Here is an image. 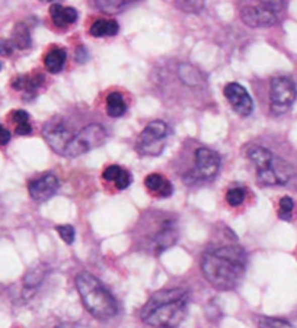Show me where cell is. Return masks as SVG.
Segmentation results:
<instances>
[{"instance_id": "1", "label": "cell", "mask_w": 297, "mask_h": 328, "mask_svg": "<svg viewBox=\"0 0 297 328\" xmlns=\"http://www.w3.org/2000/svg\"><path fill=\"white\" fill-rule=\"evenodd\" d=\"M201 270L213 288L234 289L245 276L246 253L239 245H223L204 253Z\"/></svg>"}, {"instance_id": "2", "label": "cell", "mask_w": 297, "mask_h": 328, "mask_svg": "<svg viewBox=\"0 0 297 328\" xmlns=\"http://www.w3.org/2000/svg\"><path fill=\"white\" fill-rule=\"evenodd\" d=\"M188 293L181 288L159 290L143 306L140 318L155 328H176L187 315Z\"/></svg>"}, {"instance_id": "3", "label": "cell", "mask_w": 297, "mask_h": 328, "mask_svg": "<svg viewBox=\"0 0 297 328\" xmlns=\"http://www.w3.org/2000/svg\"><path fill=\"white\" fill-rule=\"evenodd\" d=\"M76 288L85 308L98 319H109L116 315L118 305L114 296L105 289L102 283L88 272L76 276Z\"/></svg>"}, {"instance_id": "4", "label": "cell", "mask_w": 297, "mask_h": 328, "mask_svg": "<svg viewBox=\"0 0 297 328\" xmlns=\"http://www.w3.org/2000/svg\"><path fill=\"white\" fill-rule=\"evenodd\" d=\"M170 134L169 126L163 121H152L144 126L137 138L136 148L143 155H160Z\"/></svg>"}, {"instance_id": "5", "label": "cell", "mask_w": 297, "mask_h": 328, "mask_svg": "<svg viewBox=\"0 0 297 328\" xmlns=\"http://www.w3.org/2000/svg\"><path fill=\"white\" fill-rule=\"evenodd\" d=\"M106 139V131L99 124H91L80 129L66 148V157H78L102 145Z\"/></svg>"}, {"instance_id": "6", "label": "cell", "mask_w": 297, "mask_h": 328, "mask_svg": "<svg viewBox=\"0 0 297 328\" xmlns=\"http://www.w3.org/2000/svg\"><path fill=\"white\" fill-rule=\"evenodd\" d=\"M284 2H258V5L245 6L241 11V18L251 28L271 26L278 19V11L284 6Z\"/></svg>"}, {"instance_id": "7", "label": "cell", "mask_w": 297, "mask_h": 328, "mask_svg": "<svg viewBox=\"0 0 297 328\" xmlns=\"http://www.w3.org/2000/svg\"><path fill=\"white\" fill-rule=\"evenodd\" d=\"M296 85L288 77H274L270 86V106L275 115L285 114L296 101Z\"/></svg>"}, {"instance_id": "8", "label": "cell", "mask_w": 297, "mask_h": 328, "mask_svg": "<svg viewBox=\"0 0 297 328\" xmlns=\"http://www.w3.org/2000/svg\"><path fill=\"white\" fill-rule=\"evenodd\" d=\"M42 135L52 150L62 155H65L66 148L69 147L70 141L75 137L73 132L66 126L63 119L60 118L50 119L42 128Z\"/></svg>"}, {"instance_id": "9", "label": "cell", "mask_w": 297, "mask_h": 328, "mask_svg": "<svg viewBox=\"0 0 297 328\" xmlns=\"http://www.w3.org/2000/svg\"><path fill=\"white\" fill-rule=\"evenodd\" d=\"M219 152H216L211 148L201 147L195 151V173L194 179H201V180H213L217 176L220 170Z\"/></svg>"}, {"instance_id": "10", "label": "cell", "mask_w": 297, "mask_h": 328, "mask_svg": "<svg viewBox=\"0 0 297 328\" xmlns=\"http://www.w3.org/2000/svg\"><path fill=\"white\" fill-rule=\"evenodd\" d=\"M224 96L227 102L230 103V106L233 108V111L236 112L237 115L241 116H249L252 114L254 111V102H252V98L251 95L248 93L242 85L239 83H227L224 86V90H223Z\"/></svg>"}, {"instance_id": "11", "label": "cell", "mask_w": 297, "mask_h": 328, "mask_svg": "<svg viewBox=\"0 0 297 328\" xmlns=\"http://www.w3.org/2000/svg\"><path fill=\"white\" fill-rule=\"evenodd\" d=\"M58 179L52 173H45L38 179H34L32 182H29V195L34 201L37 202H45L50 198L55 195V192L58 190Z\"/></svg>"}, {"instance_id": "12", "label": "cell", "mask_w": 297, "mask_h": 328, "mask_svg": "<svg viewBox=\"0 0 297 328\" xmlns=\"http://www.w3.org/2000/svg\"><path fill=\"white\" fill-rule=\"evenodd\" d=\"M176 240H178V229L175 227V224L172 221H165L153 237V249L156 250V254L168 250L169 247H172L176 242Z\"/></svg>"}, {"instance_id": "13", "label": "cell", "mask_w": 297, "mask_h": 328, "mask_svg": "<svg viewBox=\"0 0 297 328\" xmlns=\"http://www.w3.org/2000/svg\"><path fill=\"white\" fill-rule=\"evenodd\" d=\"M78 11L75 8H66L60 3H54L50 6V18L52 24L58 28H67L78 21Z\"/></svg>"}, {"instance_id": "14", "label": "cell", "mask_w": 297, "mask_h": 328, "mask_svg": "<svg viewBox=\"0 0 297 328\" xmlns=\"http://www.w3.org/2000/svg\"><path fill=\"white\" fill-rule=\"evenodd\" d=\"M248 157L249 160L254 163V166L257 167V175H262L268 170H271L272 160H274V154L270 150L255 145L248 151Z\"/></svg>"}, {"instance_id": "15", "label": "cell", "mask_w": 297, "mask_h": 328, "mask_svg": "<svg viewBox=\"0 0 297 328\" xmlns=\"http://www.w3.org/2000/svg\"><path fill=\"white\" fill-rule=\"evenodd\" d=\"M144 185L147 189H150L157 196H162V198H168L173 192V186L170 185L168 179H165L162 175H157V173H152L146 176Z\"/></svg>"}, {"instance_id": "16", "label": "cell", "mask_w": 297, "mask_h": 328, "mask_svg": "<svg viewBox=\"0 0 297 328\" xmlns=\"http://www.w3.org/2000/svg\"><path fill=\"white\" fill-rule=\"evenodd\" d=\"M44 81H45L44 76L37 73V74H32V76H18L13 80L12 86L16 90H25L28 96L32 95V98H34V95L44 85Z\"/></svg>"}, {"instance_id": "17", "label": "cell", "mask_w": 297, "mask_h": 328, "mask_svg": "<svg viewBox=\"0 0 297 328\" xmlns=\"http://www.w3.org/2000/svg\"><path fill=\"white\" fill-rule=\"evenodd\" d=\"M66 58H67V52L65 48L62 47H52L51 50L48 51L44 57V64H45V68L52 73V74H57L63 70L66 64Z\"/></svg>"}, {"instance_id": "18", "label": "cell", "mask_w": 297, "mask_h": 328, "mask_svg": "<svg viewBox=\"0 0 297 328\" xmlns=\"http://www.w3.org/2000/svg\"><path fill=\"white\" fill-rule=\"evenodd\" d=\"M120 31V25L115 19H98L91 25L89 34L95 38L114 37Z\"/></svg>"}, {"instance_id": "19", "label": "cell", "mask_w": 297, "mask_h": 328, "mask_svg": "<svg viewBox=\"0 0 297 328\" xmlns=\"http://www.w3.org/2000/svg\"><path fill=\"white\" fill-rule=\"evenodd\" d=\"M126 111H127V105H126L123 93L111 92L106 96V114L111 118H120L126 114Z\"/></svg>"}, {"instance_id": "20", "label": "cell", "mask_w": 297, "mask_h": 328, "mask_svg": "<svg viewBox=\"0 0 297 328\" xmlns=\"http://www.w3.org/2000/svg\"><path fill=\"white\" fill-rule=\"evenodd\" d=\"M13 47L19 50H26L31 47V34L25 24H18L12 32Z\"/></svg>"}, {"instance_id": "21", "label": "cell", "mask_w": 297, "mask_h": 328, "mask_svg": "<svg viewBox=\"0 0 297 328\" xmlns=\"http://www.w3.org/2000/svg\"><path fill=\"white\" fill-rule=\"evenodd\" d=\"M178 74L187 86H197L203 81L201 73L191 64H181L178 68Z\"/></svg>"}, {"instance_id": "22", "label": "cell", "mask_w": 297, "mask_h": 328, "mask_svg": "<svg viewBox=\"0 0 297 328\" xmlns=\"http://www.w3.org/2000/svg\"><path fill=\"white\" fill-rule=\"evenodd\" d=\"M13 122L16 124L18 135H29L32 134V125L29 122V115L25 111H15L12 114Z\"/></svg>"}, {"instance_id": "23", "label": "cell", "mask_w": 297, "mask_h": 328, "mask_svg": "<svg viewBox=\"0 0 297 328\" xmlns=\"http://www.w3.org/2000/svg\"><path fill=\"white\" fill-rule=\"evenodd\" d=\"M93 3L102 12L114 15V13L123 12L124 9H127L130 5L134 3V2H124V0H109L108 2V0H103V2H93Z\"/></svg>"}, {"instance_id": "24", "label": "cell", "mask_w": 297, "mask_h": 328, "mask_svg": "<svg viewBox=\"0 0 297 328\" xmlns=\"http://www.w3.org/2000/svg\"><path fill=\"white\" fill-rule=\"evenodd\" d=\"M44 276H45V269H44V266L39 265L34 270L31 269L28 272V275L25 276V285L28 288H35V286H38L39 283L42 282Z\"/></svg>"}, {"instance_id": "25", "label": "cell", "mask_w": 297, "mask_h": 328, "mask_svg": "<svg viewBox=\"0 0 297 328\" xmlns=\"http://www.w3.org/2000/svg\"><path fill=\"white\" fill-rule=\"evenodd\" d=\"M226 201L230 206H239L245 201V189L242 188H233L227 190L226 193Z\"/></svg>"}, {"instance_id": "26", "label": "cell", "mask_w": 297, "mask_h": 328, "mask_svg": "<svg viewBox=\"0 0 297 328\" xmlns=\"http://www.w3.org/2000/svg\"><path fill=\"white\" fill-rule=\"evenodd\" d=\"M294 209V202L290 196H284L280 199V209H278V216L284 221H288L291 218V212Z\"/></svg>"}, {"instance_id": "27", "label": "cell", "mask_w": 297, "mask_h": 328, "mask_svg": "<svg viewBox=\"0 0 297 328\" xmlns=\"http://www.w3.org/2000/svg\"><path fill=\"white\" fill-rule=\"evenodd\" d=\"M259 328H294L290 322L278 318H271V316H264L259 319Z\"/></svg>"}, {"instance_id": "28", "label": "cell", "mask_w": 297, "mask_h": 328, "mask_svg": "<svg viewBox=\"0 0 297 328\" xmlns=\"http://www.w3.org/2000/svg\"><path fill=\"white\" fill-rule=\"evenodd\" d=\"M55 229H57L58 235L62 237V240L65 241V242L72 244V242L75 241L76 232H75V228L72 227V225H69V224H66V225H57Z\"/></svg>"}, {"instance_id": "29", "label": "cell", "mask_w": 297, "mask_h": 328, "mask_svg": "<svg viewBox=\"0 0 297 328\" xmlns=\"http://www.w3.org/2000/svg\"><path fill=\"white\" fill-rule=\"evenodd\" d=\"M121 172H123V169H121L120 166L114 164V166H109V167H106V169L103 170L102 176L105 180H108V182H114V183H115L116 179H118L120 175H121Z\"/></svg>"}, {"instance_id": "30", "label": "cell", "mask_w": 297, "mask_h": 328, "mask_svg": "<svg viewBox=\"0 0 297 328\" xmlns=\"http://www.w3.org/2000/svg\"><path fill=\"white\" fill-rule=\"evenodd\" d=\"M130 183H131V175H130L127 170H124V169H123L121 175H120V177L116 179V182H115L116 189H120V190L127 189V188L130 186Z\"/></svg>"}, {"instance_id": "31", "label": "cell", "mask_w": 297, "mask_h": 328, "mask_svg": "<svg viewBox=\"0 0 297 328\" xmlns=\"http://www.w3.org/2000/svg\"><path fill=\"white\" fill-rule=\"evenodd\" d=\"M13 52V44L9 39H0V55L8 57Z\"/></svg>"}, {"instance_id": "32", "label": "cell", "mask_w": 297, "mask_h": 328, "mask_svg": "<svg viewBox=\"0 0 297 328\" xmlns=\"http://www.w3.org/2000/svg\"><path fill=\"white\" fill-rule=\"evenodd\" d=\"M176 3V2H175ZM184 5H178V6H181L184 11H190V8H191V11L195 12L197 9H200V8H203V2H181Z\"/></svg>"}, {"instance_id": "33", "label": "cell", "mask_w": 297, "mask_h": 328, "mask_svg": "<svg viewBox=\"0 0 297 328\" xmlns=\"http://www.w3.org/2000/svg\"><path fill=\"white\" fill-rule=\"evenodd\" d=\"M11 141V132L6 128L0 129V145H6Z\"/></svg>"}, {"instance_id": "34", "label": "cell", "mask_w": 297, "mask_h": 328, "mask_svg": "<svg viewBox=\"0 0 297 328\" xmlns=\"http://www.w3.org/2000/svg\"><path fill=\"white\" fill-rule=\"evenodd\" d=\"M86 58H88L86 50H85L83 47L78 48V50H76V61H78V63H85V61H86Z\"/></svg>"}, {"instance_id": "35", "label": "cell", "mask_w": 297, "mask_h": 328, "mask_svg": "<svg viewBox=\"0 0 297 328\" xmlns=\"http://www.w3.org/2000/svg\"><path fill=\"white\" fill-rule=\"evenodd\" d=\"M55 328H88L85 325H80V324H76V322H67V324H62L58 327Z\"/></svg>"}, {"instance_id": "36", "label": "cell", "mask_w": 297, "mask_h": 328, "mask_svg": "<svg viewBox=\"0 0 297 328\" xmlns=\"http://www.w3.org/2000/svg\"><path fill=\"white\" fill-rule=\"evenodd\" d=\"M0 70H2V63H0Z\"/></svg>"}, {"instance_id": "37", "label": "cell", "mask_w": 297, "mask_h": 328, "mask_svg": "<svg viewBox=\"0 0 297 328\" xmlns=\"http://www.w3.org/2000/svg\"><path fill=\"white\" fill-rule=\"evenodd\" d=\"M2 128H3V126H2V125H0V129H2Z\"/></svg>"}]
</instances>
